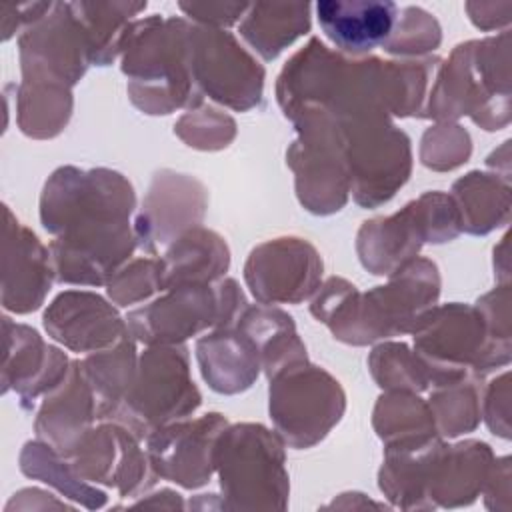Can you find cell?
<instances>
[{
    "label": "cell",
    "mask_w": 512,
    "mask_h": 512,
    "mask_svg": "<svg viewBox=\"0 0 512 512\" xmlns=\"http://www.w3.org/2000/svg\"><path fill=\"white\" fill-rule=\"evenodd\" d=\"M134 208V188L122 174L108 168H58L40 200L42 226L56 236L48 248L56 280L108 284L138 246Z\"/></svg>",
    "instance_id": "obj_1"
},
{
    "label": "cell",
    "mask_w": 512,
    "mask_h": 512,
    "mask_svg": "<svg viewBox=\"0 0 512 512\" xmlns=\"http://www.w3.org/2000/svg\"><path fill=\"white\" fill-rule=\"evenodd\" d=\"M122 72L130 100L146 114L200 108L192 70V24L180 16L136 18L122 44Z\"/></svg>",
    "instance_id": "obj_2"
},
{
    "label": "cell",
    "mask_w": 512,
    "mask_h": 512,
    "mask_svg": "<svg viewBox=\"0 0 512 512\" xmlns=\"http://www.w3.org/2000/svg\"><path fill=\"white\" fill-rule=\"evenodd\" d=\"M424 116L452 122L470 116L484 130L510 122V34L458 44L438 66Z\"/></svg>",
    "instance_id": "obj_3"
},
{
    "label": "cell",
    "mask_w": 512,
    "mask_h": 512,
    "mask_svg": "<svg viewBox=\"0 0 512 512\" xmlns=\"http://www.w3.org/2000/svg\"><path fill=\"white\" fill-rule=\"evenodd\" d=\"M440 296L438 266L414 258L390 274L388 284L366 294L354 290L326 324L334 338L362 346L412 332Z\"/></svg>",
    "instance_id": "obj_4"
},
{
    "label": "cell",
    "mask_w": 512,
    "mask_h": 512,
    "mask_svg": "<svg viewBox=\"0 0 512 512\" xmlns=\"http://www.w3.org/2000/svg\"><path fill=\"white\" fill-rule=\"evenodd\" d=\"M200 402L202 396L190 378L186 346L156 344L138 356L134 382L112 422L144 440L166 424L190 418Z\"/></svg>",
    "instance_id": "obj_5"
},
{
    "label": "cell",
    "mask_w": 512,
    "mask_h": 512,
    "mask_svg": "<svg viewBox=\"0 0 512 512\" xmlns=\"http://www.w3.org/2000/svg\"><path fill=\"white\" fill-rule=\"evenodd\" d=\"M462 232L460 212L450 194L426 192L400 212L366 220L358 230L356 250L372 274L390 276L416 258L424 242H448Z\"/></svg>",
    "instance_id": "obj_6"
},
{
    "label": "cell",
    "mask_w": 512,
    "mask_h": 512,
    "mask_svg": "<svg viewBox=\"0 0 512 512\" xmlns=\"http://www.w3.org/2000/svg\"><path fill=\"white\" fill-rule=\"evenodd\" d=\"M214 468L222 494L238 508H284L288 474L284 440L262 424L226 426L218 436Z\"/></svg>",
    "instance_id": "obj_7"
},
{
    "label": "cell",
    "mask_w": 512,
    "mask_h": 512,
    "mask_svg": "<svg viewBox=\"0 0 512 512\" xmlns=\"http://www.w3.org/2000/svg\"><path fill=\"white\" fill-rule=\"evenodd\" d=\"M336 122L342 130L350 192L356 204L376 208L388 202L410 176V138L384 114Z\"/></svg>",
    "instance_id": "obj_8"
},
{
    "label": "cell",
    "mask_w": 512,
    "mask_h": 512,
    "mask_svg": "<svg viewBox=\"0 0 512 512\" xmlns=\"http://www.w3.org/2000/svg\"><path fill=\"white\" fill-rule=\"evenodd\" d=\"M268 394L276 434L284 444L298 450L320 442L346 410V394L340 382L308 360L274 374Z\"/></svg>",
    "instance_id": "obj_9"
},
{
    "label": "cell",
    "mask_w": 512,
    "mask_h": 512,
    "mask_svg": "<svg viewBox=\"0 0 512 512\" xmlns=\"http://www.w3.org/2000/svg\"><path fill=\"white\" fill-rule=\"evenodd\" d=\"M298 140L288 150L296 174V194L314 214L338 212L350 194L342 130L328 112L310 108L292 118Z\"/></svg>",
    "instance_id": "obj_10"
},
{
    "label": "cell",
    "mask_w": 512,
    "mask_h": 512,
    "mask_svg": "<svg viewBox=\"0 0 512 512\" xmlns=\"http://www.w3.org/2000/svg\"><path fill=\"white\" fill-rule=\"evenodd\" d=\"M192 70L202 96L232 110L246 112L264 98L262 64L228 30L192 24Z\"/></svg>",
    "instance_id": "obj_11"
},
{
    "label": "cell",
    "mask_w": 512,
    "mask_h": 512,
    "mask_svg": "<svg viewBox=\"0 0 512 512\" xmlns=\"http://www.w3.org/2000/svg\"><path fill=\"white\" fill-rule=\"evenodd\" d=\"M24 80L58 82L74 86L92 64V50L84 26L70 2H54L52 8L18 40Z\"/></svg>",
    "instance_id": "obj_12"
},
{
    "label": "cell",
    "mask_w": 512,
    "mask_h": 512,
    "mask_svg": "<svg viewBox=\"0 0 512 512\" xmlns=\"http://www.w3.org/2000/svg\"><path fill=\"white\" fill-rule=\"evenodd\" d=\"M244 278L260 304H300L320 286L322 258L304 238L266 240L250 252Z\"/></svg>",
    "instance_id": "obj_13"
},
{
    "label": "cell",
    "mask_w": 512,
    "mask_h": 512,
    "mask_svg": "<svg viewBox=\"0 0 512 512\" xmlns=\"http://www.w3.org/2000/svg\"><path fill=\"white\" fill-rule=\"evenodd\" d=\"M228 420L210 412L200 418L176 420L154 432L146 440V454L156 476L178 482L184 488H198L210 480L218 436Z\"/></svg>",
    "instance_id": "obj_14"
},
{
    "label": "cell",
    "mask_w": 512,
    "mask_h": 512,
    "mask_svg": "<svg viewBox=\"0 0 512 512\" xmlns=\"http://www.w3.org/2000/svg\"><path fill=\"white\" fill-rule=\"evenodd\" d=\"M126 426L106 420L98 428H90L70 456L72 470L84 482H104L118 486L122 496L146 490L156 478L146 450Z\"/></svg>",
    "instance_id": "obj_15"
},
{
    "label": "cell",
    "mask_w": 512,
    "mask_h": 512,
    "mask_svg": "<svg viewBox=\"0 0 512 512\" xmlns=\"http://www.w3.org/2000/svg\"><path fill=\"white\" fill-rule=\"evenodd\" d=\"M218 294L212 284H188L164 290L152 302L134 308L128 318L130 334L148 344H182L218 326Z\"/></svg>",
    "instance_id": "obj_16"
},
{
    "label": "cell",
    "mask_w": 512,
    "mask_h": 512,
    "mask_svg": "<svg viewBox=\"0 0 512 512\" xmlns=\"http://www.w3.org/2000/svg\"><path fill=\"white\" fill-rule=\"evenodd\" d=\"M206 204L208 194L202 182L188 174L158 172L134 220L138 246L148 254L168 248L180 234L200 226Z\"/></svg>",
    "instance_id": "obj_17"
},
{
    "label": "cell",
    "mask_w": 512,
    "mask_h": 512,
    "mask_svg": "<svg viewBox=\"0 0 512 512\" xmlns=\"http://www.w3.org/2000/svg\"><path fill=\"white\" fill-rule=\"evenodd\" d=\"M46 332L72 352L94 354L118 344L130 330L116 308L88 290H66L46 308Z\"/></svg>",
    "instance_id": "obj_18"
},
{
    "label": "cell",
    "mask_w": 512,
    "mask_h": 512,
    "mask_svg": "<svg viewBox=\"0 0 512 512\" xmlns=\"http://www.w3.org/2000/svg\"><path fill=\"white\" fill-rule=\"evenodd\" d=\"M324 36L340 54L364 58L394 32L400 8L390 0H320L312 6Z\"/></svg>",
    "instance_id": "obj_19"
},
{
    "label": "cell",
    "mask_w": 512,
    "mask_h": 512,
    "mask_svg": "<svg viewBox=\"0 0 512 512\" xmlns=\"http://www.w3.org/2000/svg\"><path fill=\"white\" fill-rule=\"evenodd\" d=\"M54 266L46 246L22 226L12 220L6 208L4 226V278H2V304L16 314L36 310L52 286Z\"/></svg>",
    "instance_id": "obj_20"
},
{
    "label": "cell",
    "mask_w": 512,
    "mask_h": 512,
    "mask_svg": "<svg viewBox=\"0 0 512 512\" xmlns=\"http://www.w3.org/2000/svg\"><path fill=\"white\" fill-rule=\"evenodd\" d=\"M4 336V390L14 388L24 406H30L40 394H48L68 376L72 368L68 356L48 346L34 328L4 318Z\"/></svg>",
    "instance_id": "obj_21"
},
{
    "label": "cell",
    "mask_w": 512,
    "mask_h": 512,
    "mask_svg": "<svg viewBox=\"0 0 512 512\" xmlns=\"http://www.w3.org/2000/svg\"><path fill=\"white\" fill-rule=\"evenodd\" d=\"M94 420H98L94 392L80 364L72 362L68 376L44 394L34 422L36 434L60 456L70 458Z\"/></svg>",
    "instance_id": "obj_22"
},
{
    "label": "cell",
    "mask_w": 512,
    "mask_h": 512,
    "mask_svg": "<svg viewBox=\"0 0 512 512\" xmlns=\"http://www.w3.org/2000/svg\"><path fill=\"white\" fill-rule=\"evenodd\" d=\"M196 358L214 392L238 394L252 386L262 368L256 344L238 328H214L198 338Z\"/></svg>",
    "instance_id": "obj_23"
},
{
    "label": "cell",
    "mask_w": 512,
    "mask_h": 512,
    "mask_svg": "<svg viewBox=\"0 0 512 512\" xmlns=\"http://www.w3.org/2000/svg\"><path fill=\"white\" fill-rule=\"evenodd\" d=\"M230 250L224 238L204 226L180 234L160 258L162 288L188 284H212L226 274Z\"/></svg>",
    "instance_id": "obj_24"
},
{
    "label": "cell",
    "mask_w": 512,
    "mask_h": 512,
    "mask_svg": "<svg viewBox=\"0 0 512 512\" xmlns=\"http://www.w3.org/2000/svg\"><path fill=\"white\" fill-rule=\"evenodd\" d=\"M496 458L486 442L464 440L442 448L428 482L426 496H436L444 506L468 504L484 490Z\"/></svg>",
    "instance_id": "obj_25"
},
{
    "label": "cell",
    "mask_w": 512,
    "mask_h": 512,
    "mask_svg": "<svg viewBox=\"0 0 512 512\" xmlns=\"http://www.w3.org/2000/svg\"><path fill=\"white\" fill-rule=\"evenodd\" d=\"M310 16L308 2H254L238 22V32L256 54L274 60L310 32Z\"/></svg>",
    "instance_id": "obj_26"
},
{
    "label": "cell",
    "mask_w": 512,
    "mask_h": 512,
    "mask_svg": "<svg viewBox=\"0 0 512 512\" xmlns=\"http://www.w3.org/2000/svg\"><path fill=\"white\" fill-rule=\"evenodd\" d=\"M238 328L256 344L268 378L290 364L308 360L306 346L298 338L292 316L280 308L268 304L248 306L238 322Z\"/></svg>",
    "instance_id": "obj_27"
},
{
    "label": "cell",
    "mask_w": 512,
    "mask_h": 512,
    "mask_svg": "<svg viewBox=\"0 0 512 512\" xmlns=\"http://www.w3.org/2000/svg\"><path fill=\"white\" fill-rule=\"evenodd\" d=\"M78 364L94 392L98 420H112L136 376V338L128 332L118 344L94 352Z\"/></svg>",
    "instance_id": "obj_28"
},
{
    "label": "cell",
    "mask_w": 512,
    "mask_h": 512,
    "mask_svg": "<svg viewBox=\"0 0 512 512\" xmlns=\"http://www.w3.org/2000/svg\"><path fill=\"white\" fill-rule=\"evenodd\" d=\"M452 198L468 234H488L510 218V184L500 174L468 172L454 182Z\"/></svg>",
    "instance_id": "obj_29"
},
{
    "label": "cell",
    "mask_w": 512,
    "mask_h": 512,
    "mask_svg": "<svg viewBox=\"0 0 512 512\" xmlns=\"http://www.w3.org/2000/svg\"><path fill=\"white\" fill-rule=\"evenodd\" d=\"M86 30L92 62L110 64L120 52L132 22L146 10V2H70Z\"/></svg>",
    "instance_id": "obj_30"
},
{
    "label": "cell",
    "mask_w": 512,
    "mask_h": 512,
    "mask_svg": "<svg viewBox=\"0 0 512 512\" xmlns=\"http://www.w3.org/2000/svg\"><path fill=\"white\" fill-rule=\"evenodd\" d=\"M72 114L70 86L24 80L18 96L20 130L32 138H52L64 130Z\"/></svg>",
    "instance_id": "obj_31"
},
{
    "label": "cell",
    "mask_w": 512,
    "mask_h": 512,
    "mask_svg": "<svg viewBox=\"0 0 512 512\" xmlns=\"http://www.w3.org/2000/svg\"><path fill=\"white\" fill-rule=\"evenodd\" d=\"M372 422L386 446L438 434L428 402L408 390H388L382 394L376 402Z\"/></svg>",
    "instance_id": "obj_32"
},
{
    "label": "cell",
    "mask_w": 512,
    "mask_h": 512,
    "mask_svg": "<svg viewBox=\"0 0 512 512\" xmlns=\"http://www.w3.org/2000/svg\"><path fill=\"white\" fill-rule=\"evenodd\" d=\"M478 376L470 374L450 384L434 388L430 396V410L436 432L440 436H460L472 432L482 420V394L478 390Z\"/></svg>",
    "instance_id": "obj_33"
},
{
    "label": "cell",
    "mask_w": 512,
    "mask_h": 512,
    "mask_svg": "<svg viewBox=\"0 0 512 512\" xmlns=\"http://www.w3.org/2000/svg\"><path fill=\"white\" fill-rule=\"evenodd\" d=\"M368 366L374 380L384 390L422 392L434 386L428 366L402 342H386L376 346L370 354Z\"/></svg>",
    "instance_id": "obj_34"
},
{
    "label": "cell",
    "mask_w": 512,
    "mask_h": 512,
    "mask_svg": "<svg viewBox=\"0 0 512 512\" xmlns=\"http://www.w3.org/2000/svg\"><path fill=\"white\" fill-rule=\"evenodd\" d=\"M50 444L42 442H28L20 456V468L24 474L42 478L44 482L54 484L58 490H62L70 498H96L100 504H104L106 494L100 490H94L86 486L82 478H78L70 464H66Z\"/></svg>",
    "instance_id": "obj_35"
},
{
    "label": "cell",
    "mask_w": 512,
    "mask_h": 512,
    "mask_svg": "<svg viewBox=\"0 0 512 512\" xmlns=\"http://www.w3.org/2000/svg\"><path fill=\"white\" fill-rule=\"evenodd\" d=\"M440 42L442 30L434 14L420 6H406L400 8L394 32L382 48L396 56L422 58L424 54L434 52Z\"/></svg>",
    "instance_id": "obj_36"
},
{
    "label": "cell",
    "mask_w": 512,
    "mask_h": 512,
    "mask_svg": "<svg viewBox=\"0 0 512 512\" xmlns=\"http://www.w3.org/2000/svg\"><path fill=\"white\" fill-rule=\"evenodd\" d=\"M472 154L470 134L454 122H438L422 136L420 158L432 170H454Z\"/></svg>",
    "instance_id": "obj_37"
},
{
    "label": "cell",
    "mask_w": 512,
    "mask_h": 512,
    "mask_svg": "<svg viewBox=\"0 0 512 512\" xmlns=\"http://www.w3.org/2000/svg\"><path fill=\"white\" fill-rule=\"evenodd\" d=\"M106 286L108 296L118 306H132L148 300L156 292H164L160 258H136L126 262Z\"/></svg>",
    "instance_id": "obj_38"
},
{
    "label": "cell",
    "mask_w": 512,
    "mask_h": 512,
    "mask_svg": "<svg viewBox=\"0 0 512 512\" xmlns=\"http://www.w3.org/2000/svg\"><path fill=\"white\" fill-rule=\"evenodd\" d=\"M176 134L192 148L218 150L230 144L236 134V124L228 114H220L210 106L188 110L178 124Z\"/></svg>",
    "instance_id": "obj_39"
},
{
    "label": "cell",
    "mask_w": 512,
    "mask_h": 512,
    "mask_svg": "<svg viewBox=\"0 0 512 512\" xmlns=\"http://www.w3.org/2000/svg\"><path fill=\"white\" fill-rule=\"evenodd\" d=\"M510 374L504 370L482 396V418L486 420L492 434L508 440L510 438Z\"/></svg>",
    "instance_id": "obj_40"
},
{
    "label": "cell",
    "mask_w": 512,
    "mask_h": 512,
    "mask_svg": "<svg viewBox=\"0 0 512 512\" xmlns=\"http://www.w3.org/2000/svg\"><path fill=\"white\" fill-rule=\"evenodd\" d=\"M248 2H180L178 8L198 26L222 28L240 22L248 10Z\"/></svg>",
    "instance_id": "obj_41"
},
{
    "label": "cell",
    "mask_w": 512,
    "mask_h": 512,
    "mask_svg": "<svg viewBox=\"0 0 512 512\" xmlns=\"http://www.w3.org/2000/svg\"><path fill=\"white\" fill-rule=\"evenodd\" d=\"M468 18L472 24L480 30H508L510 14H512V2H466L464 4Z\"/></svg>",
    "instance_id": "obj_42"
}]
</instances>
